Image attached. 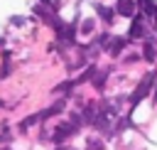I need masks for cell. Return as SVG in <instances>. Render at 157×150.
I'll use <instances>...</instances> for the list:
<instances>
[{"mask_svg": "<svg viewBox=\"0 0 157 150\" xmlns=\"http://www.w3.org/2000/svg\"><path fill=\"white\" fill-rule=\"evenodd\" d=\"M76 120H81V118H78V116H74V120H71V123L59 125V128L54 130V140H56V143H61L64 138H69L71 133H76V130H78V123H76Z\"/></svg>", "mask_w": 157, "mask_h": 150, "instance_id": "cell-1", "label": "cell"}, {"mask_svg": "<svg viewBox=\"0 0 157 150\" xmlns=\"http://www.w3.org/2000/svg\"><path fill=\"white\" fill-rule=\"evenodd\" d=\"M152 79H155L152 74H147V76L142 79V84H140V86L135 89V93L130 96V103H137V101H142V98L147 96V91H150V86H152Z\"/></svg>", "mask_w": 157, "mask_h": 150, "instance_id": "cell-2", "label": "cell"}, {"mask_svg": "<svg viewBox=\"0 0 157 150\" xmlns=\"http://www.w3.org/2000/svg\"><path fill=\"white\" fill-rule=\"evenodd\" d=\"M118 12H120V15H125V17H132L135 5H132L130 0H120V2H118Z\"/></svg>", "mask_w": 157, "mask_h": 150, "instance_id": "cell-3", "label": "cell"}, {"mask_svg": "<svg viewBox=\"0 0 157 150\" xmlns=\"http://www.w3.org/2000/svg\"><path fill=\"white\" fill-rule=\"evenodd\" d=\"M61 111H64V103L59 101V103H54L52 108H47V111H42V113H37V116H39V120H42V118H49V116H54V113H61Z\"/></svg>", "mask_w": 157, "mask_h": 150, "instance_id": "cell-4", "label": "cell"}, {"mask_svg": "<svg viewBox=\"0 0 157 150\" xmlns=\"http://www.w3.org/2000/svg\"><path fill=\"white\" fill-rule=\"evenodd\" d=\"M123 47H125V39H123V37H113V39H110V47H108V52H110V54H118Z\"/></svg>", "mask_w": 157, "mask_h": 150, "instance_id": "cell-5", "label": "cell"}, {"mask_svg": "<svg viewBox=\"0 0 157 150\" xmlns=\"http://www.w3.org/2000/svg\"><path fill=\"white\" fill-rule=\"evenodd\" d=\"M142 57H145L147 61H155L157 54H155V44H152V42H145V47H142Z\"/></svg>", "mask_w": 157, "mask_h": 150, "instance_id": "cell-6", "label": "cell"}, {"mask_svg": "<svg viewBox=\"0 0 157 150\" xmlns=\"http://www.w3.org/2000/svg\"><path fill=\"white\" fill-rule=\"evenodd\" d=\"M142 10H145L150 17H155V15H157V2H155V0H142Z\"/></svg>", "mask_w": 157, "mask_h": 150, "instance_id": "cell-7", "label": "cell"}, {"mask_svg": "<svg viewBox=\"0 0 157 150\" xmlns=\"http://www.w3.org/2000/svg\"><path fill=\"white\" fill-rule=\"evenodd\" d=\"M142 34V22L140 20H135L132 22V27H130V37H140Z\"/></svg>", "mask_w": 157, "mask_h": 150, "instance_id": "cell-8", "label": "cell"}, {"mask_svg": "<svg viewBox=\"0 0 157 150\" xmlns=\"http://www.w3.org/2000/svg\"><path fill=\"white\" fill-rule=\"evenodd\" d=\"M86 150H103V143H101L98 138H91V140L86 143Z\"/></svg>", "mask_w": 157, "mask_h": 150, "instance_id": "cell-9", "label": "cell"}, {"mask_svg": "<svg viewBox=\"0 0 157 150\" xmlns=\"http://www.w3.org/2000/svg\"><path fill=\"white\" fill-rule=\"evenodd\" d=\"M103 81H105V71H101V74L93 76V86L96 89H103Z\"/></svg>", "mask_w": 157, "mask_h": 150, "instance_id": "cell-10", "label": "cell"}, {"mask_svg": "<svg viewBox=\"0 0 157 150\" xmlns=\"http://www.w3.org/2000/svg\"><path fill=\"white\" fill-rule=\"evenodd\" d=\"M98 15H101L105 22H110V20H113V12H110L108 7H98Z\"/></svg>", "mask_w": 157, "mask_h": 150, "instance_id": "cell-11", "label": "cell"}, {"mask_svg": "<svg viewBox=\"0 0 157 150\" xmlns=\"http://www.w3.org/2000/svg\"><path fill=\"white\" fill-rule=\"evenodd\" d=\"M81 30H83V32H91V30H93V22H91V20H86V22H83V27H81Z\"/></svg>", "mask_w": 157, "mask_h": 150, "instance_id": "cell-12", "label": "cell"}, {"mask_svg": "<svg viewBox=\"0 0 157 150\" xmlns=\"http://www.w3.org/2000/svg\"><path fill=\"white\" fill-rule=\"evenodd\" d=\"M56 150H74V148H69V145H59Z\"/></svg>", "mask_w": 157, "mask_h": 150, "instance_id": "cell-13", "label": "cell"}, {"mask_svg": "<svg viewBox=\"0 0 157 150\" xmlns=\"http://www.w3.org/2000/svg\"><path fill=\"white\" fill-rule=\"evenodd\" d=\"M155 98H157V89H155Z\"/></svg>", "mask_w": 157, "mask_h": 150, "instance_id": "cell-14", "label": "cell"}]
</instances>
